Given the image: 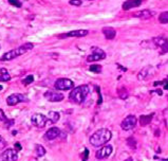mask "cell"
I'll use <instances>...</instances> for the list:
<instances>
[{"instance_id":"6da1fadb","label":"cell","mask_w":168,"mask_h":161,"mask_svg":"<svg viewBox=\"0 0 168 161\" xmlns=\"http://www.w3.org/2000/svg\"><path fill=\"white\" fill-rule=\"evenodd\" d=\"M112 138V132L107 128H100L96 131L90 137V143L95 147H99L105 145Z\"/></svg>"},{"instance_id":"7a4b0ae2","label":"cell","mask_w":168,"mask_h":161,"mask_svg":"<svg viewBox=\"0 0 168 161\" xmlns=\"http://www.w3.org/2000/svg\"><path fill=\"white\" fill-rule=\"evenodd\" d=\"M33 48H34V45H33V44L27 43V44H24V45L18 47V48H16V49H13V50L9 51V52H7V53H4L3 55L1 56L0 61H1V62H4V61H6V62H7V61H12V59H14V58H18V56L22 55V54H24L25 52L32 50Z\"/></svg>"},{"instance_id":"3957f363","label":"cell","mask_w":168,"mask_h":161,"mask_svg":"<svg viewBox=\"0 0 168 161\" xmlns=\"http://www.w3.org/2000/svg\"><path fill=\"white\" fill-rule=\"evenodd\" d=\"M90 92V89L87 85H81V86L72 89V91L70 92V100L75 104H82L86 100Z\"/></svg>"},{"instance_id":"277c9868","label":"cell","mask_w":168,"mask_h":161,"mask_svg":"<svg viewBox=\"0 0 168 161\" xmlns=\"http://www.w3.org/2000/svg\"><path fill=\"white\" fill-rule=\"evenodd\" d=\"M31 122L34 126L38 127V128H42L46 125V123H49V119L42 113H35L31 117Z\"/></svg>"},{"instance_id":"5b68a950","label":"cell","mask_w":168,"mask_h":161,"mask_svg":"<svg viewBox=\"0 0 168 161\" xmlns=\"http://www.w3.org/2000/svg\"><path fill=\"white\" fill-rule=\"evenodd\" d=\"M74 87V83L73 80H71L70 79H58L54 84V88L57 90H69L72 89Z\"/></svg>"},{"instance_id":"8992f818","label":"cell","mask_w":168,"mask_h":161,"mask_svg":"<svg viewBox=\"0 0 168 161\" xmlns=\"http://www.w3.org/2000/svg\"><path fill=\"white\" fill-rule=\"evenodd\" d=\"M136 123H138L136 117L133 115H130V116L126 117V118L122 121L121 127H122L124 131H130V129H132L136 126Z\"/></svg>"},{"instance_id":"52a82bcc","label":"cell","mask_w":168,"mask_h":161,"mask_svg":"<svg viewBox=\"0 0 168 161\" xmlns=\"http://www.w3.org/2000/svg\"><path fill=\"white\" fill-rule=\"evenodd\" d=\"M106 58V53L105 51H103L99 48H94L93 52L90 55H88L87 62L88 63H93V62H97V61H102V59Z\"/></svg>"},{"instance_id":"ba28073f","label":"cell","mask_w":168,"mask_h":161,"mask_svg":"<svg viewBox=\"0 0 168 161\" xmlns=\"http://www.w3.org/2000/svg\"><path fill=\"white\" fill-rule=\"evenodd\" d=\"M18 154L17 150L14 149H7L0 155V161H17Z\"/></svg>"},{"instance_id":"9c48e42d","label":"cell","mask_w":168,"mask_h":161,"mask_svg":"<svg viewBox=\"0 0 168 161\" xmlns=\"http://www.w3.org/2000/svg\"><path fill=\"white\" fill-rule=\"evenodd\" d=\"M21 102H28V99L20 93H14V94L9 95L7 99V104L9 106H15Z\"/></svg>"},{"instance_id":"30bf717a","label":"cell","mask_w":168,"mask_h":161,"mask_svg":"<svg viewBox=\"0 0 168 161\" xmlns=\"http://www.w3.org/2000/svg\"><path fill=\"white\" fill-rule=\"evenodd\" d=\"M112 152H113L112 145H106V146H103L102 149H99L96 152V158L99 160L106 159V158H108L112 154Z\"/></svg>"},{"instance_id":"8fae6325","label":"cell","mask_w":168,"mask_h":161,"mask_svg":"<svg viewBox=\"0 0 168 161\" xmlns=\"http://www.w3.org/2000/svg\"><path fill=\"white\" fill-rule=\"evenodd\" d=\"M45 98L50 102H60V101L64 100V94L56 91H53V90H48V91L45 92Z\"/></svg>"},{"instance_id":"7c38bea8","label":"cell","mask_w":168,"mask_h":161,"mask_svg":"<svg viewBox=\"0 0 168 161\" xmlns=\"http://www.w3.org/2000/svg\"><path fill=\"white\" fill-rule=\"evenodd\" d=\"M88 35L87 30H74L71 32L64 33V34L59 35V38H67V37H84V36Z\"/></svg>"},{"instance_id":"4fadbf2b","label":"cell","mask_w":168,"mask_h":161,"mask_svg":"<svg viewBox=\"0 0 168 161\" xmlns=\"http://www.w3.org/2000/svg\"><path fill=\"white\" fill-rule=\"evenodd\" d=\"M60 129L58 127H51L50 129H48V131L45 134V139L46 140H54L58 138L60 136Z\"/></svg>"},{"instance_id":"5bb4252c","label":"cell","mask_w":168,"mask_h":161,"mask_svg":"<svg viewBox=\"0 0 168 161\" xmlns=\"http://www.w3.org/2000/svg\"><path fill=\"white\" fill-rule=\"evenodd\" d=\"M143 0H127L123 3V9L125 11H128V10L134 9V7H138L142 4Z\"/></svg>"},{"instance_id":"9a60e30c","label":"cell","mask_w":168,"mask_h":161,"mask_svg":"<svg viewBox=\"0 0 168 161\" xmlns=\"http://www.w3.org/2000/svg\"><path fill=\"white\" fill-rule=\"evenodd\" d=\"M103 34L105 35V37L107 38V39H113L116 35V32L113 28L105 27V28H103Z\"/></svg>"},{"instance_id":"2e32d148","label":"cell","mask_w":168,"mask_h":161,"mask_svg":"<svg viewBox=\"0 0 168 161\" xmlns=\"http://www.w3.org/2000/svg\"><path fill=\"white\" fill-rule=\"evenodd\" d=\"M152 15H153V13H152L150 10H142V11H139L138 13H135L134 17L141 18V19H148Z\"/></svg>"},{"instance_id":"e0dca14e","label":"cell","mask_w":168,"mask_h":161,"mask_svg":"<svg viewBox=\"0 0 168 161\" xmlns=\"http://www.w3.org/2000/svg\"><path fill=\"white\" fill-rule=\"evenodd\" d=\"M154 113H150V115H145V116H141L139 117V124L142 126H146L149 123H151L152 119H153Z\"/></svg>"},{"instance_id":"ac0fdd59","label":"cell","mask_w":168,"mask_h":161,"mask_svg":"<svg viewBox=\"0 0 168 161\" xmlns=\"http://www.w3.org/2000/svg\"><path fill=\"white\" fill-rule=\"evenodd\" d=\"M59 118H60V115L57 111H50L49 113V116H48V119H49V123H56Z\"/></svg>"},{"instance_id":"d6986e66","label":"cell","mask_w":168,"mask_h":161,"mask_svg":"<svg viewBox=\"0 0 168 161\" xmlns=\"http://www.w3.org/2000/svg\"><path fill=\"white\" fill-rule=\"evenodd\" d=\"M46 150L45 147L42 146V145H40V144H36L35 145V154L38 158L43 157V156L46 155Z\"/></svg>"},{"instance_id":"ffe728a7","label":"cell","mask_w":168,"mask_h":161,"mask_svg":"<svg viewBox=\"0 0 168 161\" xmlns=\"http://www.w3.org/2000/svg\"><path fill=\"white\" fill-rule=\"evenodd\" d=\"M153 44L157 47H164L165 45H167L168 44V40H167V38L159 36V37L153 38Z\"/></svg>"},{"instance_id":"44dd1931","label":"cell","mask_w":168,"mask_h":161,"mask_svg":"<svg viewBox=\"0 0 168 161\" xmlns=\"http://www.w3.org/2000/svg\"><path fill=\"white\" fill-rule=\"evenodd\" d=\"M150 69V67H147V68L145 69H142L141 70V72L138 74V79L139 80H145L147 76H148V70Z\"/></svg>"},{"instance_id":"7402d4cb","label":"cell","mask_w":168,"mask_h":161,"mask_svg":"<svg viewBox=\"0 0 168 161\" xmlns=\"http://www.w3.org/2000/svg\"><path fill=\"white\" fill-rule=\"evenodd\" d=\"M127 144L130 149L132 150H136V146H138V143H136V140L133 138V137H129L127 139Z\"/></svg>"},{"instance_id":"603a6c76","label":"cell","mask_w":168,"mask_h":161,"mask_svg":"<svg viewBox=\"0 0 168 161\" xmlns=\"http://www.w3.org/2000/svg\"><path fill=\"white\" fill-rule=\"evenodd\" d=\"M89 70L91 72H94V73H100L102 72V66L100 65H91L89 67Z\"/></svg>"},{"instance_id":"cb8c5ba5","label":"cell","mask_w":168,"mask_h":161,"mask_svg":"<svg viewBox=\"0 0 168 161\" xmlns=\"http://www.w3.org/2000/svg\"><path fill=\"white\" fill-rule=\"evenodd\" d=\"M159 20L161 23H168V12H163L159 16Z\"/></svg>"},{"instance_id":"d4e9b609","label":"cell","mask_w":168,"mask_h":161,"mask_svg":"<svg viewBox=\"0 0 168 161\" xmlns=\"http://www.w3.org/2000/svg\"><path fill=\"white\" fill-rule=\"evenodd\" d=\"M118 95H120V98L121 99H126V98H128V91L125 89V88H118Z\"/></svg>"},{"instance_id":"484cf974","label":"cell","mask_w":168,"mask_h":161,"mask_svg":"<svg viewBox=\"0 0 168 161\" xmlns=\"http://www.w3.org/2000/svg\"><path fill=\"white\" fill-rule=\"evenodd\" d=\"M33 82H34V76H33V75H28L25 79L22 80V84L23 85H29Z\"/></svg>"},{"instance_id":"4316f807","label":"cell","mask_w":168,"mask_h":161,"mask_svg":"<svg viewBox=\"0 0 168 161\" xmlns=\"http://www.w3.org/2000/svg\"><path fill=\"white\" fill-rule=\"evenodd\" d=\"M11 6H14V7H21V2L19 0H7Z\"/></svg>"},{"instance_id":"83f0119b","label":"cell","mask_w":168,"mask_h":161,"mask_svg":"<svg viewBox=\"0 0 168 161\" xmlns=\"http://www.w3.org/2000/svg\"><path fill=\"white\" fill-rule=\"evenodd\" d=\"M11 80V76H10V74H1L0 75V82H7V80Z\"/></svg>"},{"instance_id":"f1b7e54d","label":"cell","mask_w":168,"mask_h":161,"mask_svg":"<svg viewBox=\"0 0 168 161\" xmlns=\"http://www.w3.org/2000/svg\"><path fill=\"white\" fill-rule=\"evenodd\" d=\"M69 3L71 6H75V7H79L82 4V0H70Z\"/></svg>"},{"instance_id":"f546056e","label":"cell","mask_w":168,"mask_h":161,"mask_svg":"<svg viewBox=\"0 0 168 161\" xmlns=\"http://www.w3.org/2000/svg\"><path fill=\"white\" fill-rule=\"evenodd\" d=\"M157 84H161V85H163L164 89H167V90H168V79H167V80H162V82H160V83H156L154 85H157Z\"/></svg>"},{"instance_id":"4dcf8cb0","label":"cell","mask_w":168,"mask_h":161,"mask_svg":"<svg viewBox=\"0 0 168 161\" xmlns=\"http://www.w3.org/2000/svg\"><path fill=\"white\" fill-rule=\"evenodd\" d=\"M0 121H7V116L4 115V113H3V110L2 109H0Z\"/></svg>"},{"instance_id":"1f68e13d","label":"cell","mask_w":168,"mask_h":161,"mask_svg":"<svg viewBox=\"0 0 168 161\" xmlns=\"http://www.w3.org/2000/svg\"><path fill=\"white\" fill-rule=\"evenodd\" d=\"M88 156H89V150L87 149L84 150V156H82V161H87L88 160Z\"/></svg>"},{"instance_id":"d6a6232c","label":"cell","mask_w":168,"mask_h":161,"mask_svg":"<svg viewBox=\"0 0 168 161\" xmlns=\"http://www.w3.org/2000/svg\"><path fill=\"white\" fill-rule=\"evenodd\" d=\"M6 122H7V124H6L7 128H9L10 126L14 125V123H15V121H14V120H7V121H6Z\"/></svg>"},{"instance_id":"836d02e7","label":"cell","mask_w":168,"mask_h":161,"mask_svg":"<svg viewBox=\"0 0 168 161\" xmlns=\"http://www.w3.org/2000/svg\"><path fill=\"white\" fill-rule=\"evenodd\" d=\"M0 73H1V74H7V70L4 69V68H1V69H0Z\"/></svg>"},{"instance_id":"e575fe53","label":"cell","mask_w":168,"mask_h":161,"mask_svg":"<svg viewBox=\"0 0 168 161\" xmlns=\"http://www.w3.org/2000/svg\"><path fill=\"white\" fill-rule=\"evenodd\" d=\"M15 147H16V149H17V150H20L22 149L21 145H20L19 143H18V142H17V143H15Z\"/></svg>"},{"instance_id":"d590c367","label":"cell","mask_w":168,"mask_h":161,"mask_svg":"<svg viewBox=\"0 0 168 161\" xmlns=\"http://www.w3.org/2000/svg\"><path fill=\"white\" fill-rule=\"evenodd\" d=\"M125 161H133V159H132V158H131V157H129L128 159H126Z\"/></svg>"},{"instance_id":"8d00e7d4","label":"cell","mask_w":168,"mask_h":161,"mask_svg":"<svg viewBox=\"0 0 168 161\" xmlns=\"http://www.w3.org/2000/svg\"><path fill=\"white\" fill-rule=\"evenodd\" d=\"M0 142H2V137L0 136Z\"/></svg>"},{"instance_id":"74e56055","label":"cell","mask_w":168,"mask_h":161,"mask_svg":"<svg viewBox=\"0 0 168 161\" xmlns=\"http://www.w3.org/2000/svg\"><path fill=\"white\" fill-rule=\"evenodd\" d=\"M0 48H1V47H0Z\"/></svg>"}]
</instances>
